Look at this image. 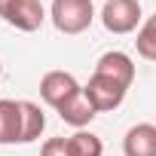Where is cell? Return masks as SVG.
I'll use <instances>...</instances> for the list:
<instances>
[{
	"label": "cell",
	"mask_w": 156,
	"mask_h": 156,
	"mask_svg": "<svg viewBox=\"0 0 156 156\" xmlns=\"http://www.w3.org/2000/svg\"><path fill=\"white\" fill-rule=\"evenodd\" d=\"M49 19L61 34H83L95 22V6L92 0H52Z\"/></svg>",
	"instance_id": "1"
},
{
	"label": "cell",
	"mask_w": 156,
	"mask_h": 156,
	"mask_svg": "<svg viewBox=\"0 0 156 156\" xmlns=\"http://www.w3.org/2000/svg\"><path fill=\"white\" fill-rule=\"evenodd\" d=\"M101 25L110 34H132L141 25V3L138 0H104Z\"/></svg>",
	"instance_id": "2"
},
{
	"label": "cell",
	"mask_w": 156,
	"mask_h": 156,
	"mask_svg": "<svg viewBox=\"0 0 156 156\" xmlns=\"http://www.w3.org/2000/svg\"><path fill=\"white\" fill-rule=\"evenodd\" d=\"M126 86H119L116 80H110V76H101V73H92L89 83L83 86V95L86 101L98 110V113H107V110H116L122 101H126Z\"/></svg>",
	"instance_id": "3"
},
{
	"label": "cell",
	"mask_w": 156,
	"mask_h": 156,
	"mask_svg": "<svg viewBox=\"0 0 156 156\" xmlns=\"http://www.w3.org/2000/svg\"><path fill=\"white\" fill-rule=\"evenodd\" d=\"M80 92H83V86L76 83V76L67 73V70H49V73H43V80H40V98L52 110L64 107L70 98H76Z\"/></svg>",
	"instance_id": "4"
},
{
	"label": "cell",
	"mask_w": 156,
	"mask_h": 156,
	"mask_svg": "<svg viewBox=\"0 0 156 156\" xmlns=\"http://www.w3.org/2000/svg\"><path fill=\"white\" fill-rule=\"evenodd\" d=\"M95 73L110 76V80H116L119 86L132 89V83H135V61H132V55H126L119 49H110V52H104L95 61Z\"/></svg>",
	"instance_id": "5"
},
{
	"label": "cell",
	"mask_w": 156,
	"mask_h": 156,
	"mask_svg": "<svg viewBox=\"0 0 156 156\" xmlns=\"http://www.w3.org/2000/svg\"><path fill=\"white\" fill-rule=\"evenodd\" d=\"M43 19H46V9H43L40 0H16L9 6V12L3 16L6 25H12L16 31H25V34L37 31L43 25Z\"/></svg>",
	"instance_id": "6"
},
{
	"label": "cell",
	"mask_w": 156,
	"mask_h": 156,
	"mask_svg": "<svg viewBox=\"0 0 156 156\" xmlns=\"http://www.w3.org/2000/svg\"><path fill=\"white\" fill-rule=\"evenodd\" d=\"M122 153L126 156H156V126L138 122L122 135Z\"/></svg>",
	"instance_id": "7"
},
{
	"label": "cell",
	"mask_w": 156,
	"mask_h": 156,
	"mask_svg": "<svg viewBox=\"0 0 156 156\" xmlns=\"http://www.w3.org/2000/svg\"><path fill=\"white\" fill-rule=\"evenodd\" d=\"M0 144H22V101H0Z\"/></svg>",
	"instance_id": "8"
},
{
	"label": "cell",
	"mask_w": 156,
	"mask_h": 156,
	"mask_svg": "<svg viewBox=\"0 0 156 156\" xmlns=\"http://www.w3.org/2000/svg\"><path fill=\"white\" fill-rule=\"evenodd\" d=\"M55 113H58V116H61L67 126H73V129H86V126H89V122L98 116V110H95V107L86 101V95H83V92L76 95V98H70L64 107H58Z\"/></svg>",
	"instance_id": "9"
},
{
	"label": "cell",
	"mask_w": 156,
	"mask_h": 156,
	"mask_svg": "<svg viewBox=\"0 0 156 156\" xmlns=\"http://www.w3.org/2000/svg\"><path fill=\"white\" fill-rule=\"evenodd\" d=\"M46 129V116L40 110V104L34 101H22V144H31L43 135Z\"/></svg>",
	"instance_id": "10"
},
{
	"label": "cell",
	"mask_w": 156,
	"mask_h": 156,
	"mask_svg": "<svg viewBox=\"0 0 156 156\" xmlns=\"http://www.w3.org/2000/svg\"><path fill=\"white\" fill-rule=\"evenodd\" d=\"M67 147H70V156H104V141L86 129H76L67 138Z\"/></svg>",
	"instance_id": "11"
},
{
	"label": "cell",
	"mask_w": 156,
	"mask_h": 156,
	"mask_svg": "<svg viewBox=\"0 0 156 156\" xmlns=\"http://www.w3.org/2000/svg\"><path fill=\"white\" fill-rule=\"evenodd\" d=\"M135 46H138V55H141V58L156 61V12L138 28V40H135Z\"/></svg>",
	"instance_id": "12"
},
{
	"label": "cell",
	"mask_w": 156,
	"mask_h": 156,
	"mask_svg": "<svg viewBox=\"0 0 156 156\" xmlns=\"http://www.w3.org/2000/svg\"><path fill=\"white\" fill-rule=\"evenodd\" d=\"M40 156H70L67 138H49V141H43V147H40Z\"/></svg>",
	"instance_id": "13"
},
{
	"label": "cell",
	"mask_w": 156,
	"mask_h": 156,
	"mask_svg": "<svg viewBox=\"0 0 156 156\" xmlns=\"http://www.w3.org/2000/svg\"><path fill=\"white\" fill-rule=\"evenodd\" d=\"M12 3H16V0H0V19L9 12V6H12Z\"/></svg>",
	"instance_id": "14"
},
{
	"label": "cell",
	"mask_w": 156,
	"mask_h": 156,
	"mask_svg": "<svg viewBox=\"0 0 156 156\" xmlns=\"http://www.w3.org/2000/svg\"><path fill=\"white\" fill-rule=\"evenodd\" d=\"M0 80H3V67H0Z\"/></svg>",
	"instance_id": "15"
}]
</instances>
